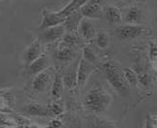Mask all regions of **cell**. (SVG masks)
Returning <instances> with one entry per match:
<instances>
[{
    "mask_svg": "<svg viewBox=\"0 0 157 128\" xmlns=\"http://www.w3.org/2000/svg\"><path fill=\"white\" fill-rule=\"evenodd\" d=\"M111 102V94L101 87L92 88L84 96V106L92 113H102L109 107Z\"/></svg>",
    "mask_w": 157,
    "mask_h": 128,
    "instance_id": "1",
    "label": "cell"
},
{
    "mask_svg": "<svg viewBox=\"0 0 157 128\" xmlns=\"http://www.w3.org/2000/svg\"><path fill=\"white\" fill-rule=\"evenodd\" d=\"M103 70L107 80L111 85V86L120 95L123 97L127 96L128 93V86L123 78L120 75L116 65L112 62H107L103 65Z\"/></svg>",
    "mask_w": 157,
    "mask_h": 128,
    "instance_id": "2",
    "label": "cell"
},
{
    "mask_svg": "<svg viewBox=\"0 0 157 128\" xmlns=\"http://www.w3.org/2000/svg\"><path fill=\"white\" fill-rule=\"evenodd\" d=\"M148 31L149 30L145 26H140L137 24H126L124 26H119L116 30V33L119 39L128 40L142 36Z\"/></svg>",
    "mask_w": 157,
    "mask_h": 128,
    "instance_id": "3",
    "label": "cell"
},
{
    "mask_svg": "<svg viewBox=\"0 0 157 128\" xmlns=\"http://www.w3.org/2000/svg\"><path fill=\"white\" fill-rule=\"evenodd\" d=\"M54 79V71L47 67L44 71L37 73L33 80V90L37 92H44L50 90Z\"/></svg>",
    "mask_w": 157,
    "mask_h": 128,
    "instance_id": "4",
    "label": "cell"
},
{
    "mask_svg": "<svg viewBox=\"0 0 157 128\" xmlns=\"http://www.w3.org/2000/svg\"><path fill=\"white\" fill-rule=\"evenodd\" d=\"M79 10L82 16L88 19H100L103 16L101 0H89Z\"/></svg>",
    "mask_w": 157,
    "mask_h": 128,
    "instance_id": "5",
    "label": "cell"
},
{
    "mask_svg": "<svg viewBox=\"0 0 157 128\" xmlns=\"http://www.w3.org/2000/svg\"><path fill=\"white\" fill-rule=\"evenodd\" d=\"M94 70L95 66L93 64L86 61L84 58H82L76 72V86L79 87L84 86Z\"/></svg>",
    "mask_w": 157,
    "mask_h": 128,
    "instance_id": "6",
    "label": "cell"
},
{
    "mask_svg": "<svg viewBox=\"0 0 157 128\" xmlns=\"http://www.w3.org/2000/svg\"><path fill=\"white\" fill-rule=\"evenodd\" d=\"M42 13H43V20L39 26V29L41 31L49 27L63 25L65 20L66 17L59 14L57 11L52 12L46 9H44L42 10Z\"/></svg>",
    "mask_w": 157,
    "mask_h": 128,
    "instance_id": "7",
    "label": "cell"
},
{
    "mask_svg": "<svg viewBox=\"0 0 157 128\" xmlns=\"http://www.w3.org/2000/svg\"><path fill=\"white\" fill-rule=\"evenodd\" d=\"M66 30L63 25L52 26L42 30L40 41L43 43H51L62 38L65 35Z\"/></svg>",
    "mask_w": 157,
    "mask_h": 128,
    "instance_id": "8",
    "label": "cell"
},
{
    "mask_svg": "<svg viewBox=\"0 0 157 128\" xmlns=\"http://www.w3.org/2000/svg\"><path fill=\"white\" fill-rule=\"evenodd\" d=\"M41 55H42V44L38 39H36L33 43H31L26 49L24 55V61L26 64V66H29L31 62L36 60Z\"/></svg>",
    "mask_w": 157,
    "mask_h": 128,
    "instance_id": "9",
    "label": "cell"
},
{
    "mask_svg": "<svg viewBox=\"0 0 157 128\" xmlns=\"http://www.w3.org/2000/svg\"><path fill=\"white\" fill-rule=\"evenodd\" d=\"M83 18L80 10H77L73 11L72 13L66 16L65 20L63 22V26L65 27L66 32H75L78 30V26L80 22Z\"/></svg>",
    "mask_w": 157,
    "mask_h": 128,
    "instance_id": "10",
    "label": "cell"
},
{
    "mask_svg": "<svg viewBox=\"0 0 157 128\" xmlns=\"http://www.w3.org/2000/svg\"><path fill=\"white\" fill-rule=\"evenodd\" d=\"M77 31H79L81 36L87 41L91 40L92 38L96 36V29L93 26V24L88 18H83L82 19Z\"/></svg>",
    "mask_w": 157,
    "mask_h": 128,
    "instance_id": "11",
    "label": "cell"
},
{
    "mask_svg": "<svg viewBox=\"0 0 157 128\" xmlns=\"http://www.w3.org/2000/svg\"><path fill=\"white\" fill-rule=\"evenodd\" d=\"M28 66V72L31 76H36L37 73L44 71L47 67H49V59L44 55H41L36 60L31 62Z\"/></svg>",
    "mask_w": 157,
    "mask_h": 128,
    "instance_id": "12",
    "label": "cell"
},
{
    "mask_svg": "<svg viewBox=\"0 0 157 128\" xmlns=\"http://www.w3.org/2000/svg\"><path fill=\"white\" fill-rule=\"evenodd\" d=\"M72 46L67 44L63 40L59 44L57 52H56V58L59 61L68 62L72 60L74 58V51Z\"/></svg>",
    "mask_w": 157,
    "mask_h": 128,
    "instance_id": "13",
    "label": "cell"
},
{
    "mask_svg": "<svg viewBox=\"0 0 157 128\" xmlns=\"http://www.w3.org/2000/svg\"><path fill=\"white\" fill-rule=\"evenodd\" d=\"M25 112L30 116H34V117H46V116L53 115L49 107L36 103L28 105L25 108Z\"/></svg>",
    "mask_w": 157,
    "mask_h": 128,
    "instance_id": "14",
    "label": "cell"
},
{
    "mask_svg": "<svg viewBox=\"0 0 157 128\" xmlns=\"http://www.w3.org/2000/svg\"><path fill=\"white\" fill-rule=\"evenodd\" d=\"M88 1L89 0H72L68 5H66L63 9H62L61 10H59L57 12L59 14L66 17V16H68L69 14L72 13L73 11L79 10L82 6L84 5L86 2H88Z\"/></svg>",
    "mask_w": 157,
    "mask_h": 128,
    "instance_id": "15",
    "label": "cell"
},
{
    "mask_svg": "<svg viewBox=\"0 0 157 128\" xmlns=\"http://www.w3.org/2000/svg\"><path fill=\"white\" fill-rule=\"evenodd\" d=\"M105 15H106L107 19L111 24H118V23L122 22V13L117 7H114V6L108 7L106 12H105Z\"/></svg>",
    "mask_w": 157,
    "mask_h": 128,
    "instance_id": "16",
    "label": "cell"
},
{
    "mask_svg": "<svg viewBox=\"0 0 157 128\" xmlns=\"http://www.w3.org/2000/svg\"><path fill=\"white\" fill-rule=\"evenodd\" d=\"M63 77L59 74H56L52 86H51V94L53 97L56 98H60L63 92Z\"/></svg>",
    "mask_w": 157,
    "mask_h": 128,
    "instance_id": "17",
    "label": "cell"
},
{
    "mask_svg": "<svg viewBox=\"0 0 157 128\" xmlns=\"http://www.w3.org/2000/svg\"><path fill=\"white\" fill-rule=\"evenodd\" d=\"M123 78L128 86H136L138 85V77L137 73L133 69L129 67H126L123 70Z\"/></svg>",
    "mask_w": 157,
    "mask_h": 128,
    "instance_id": "18",
    "label": "cell"
},
{
    "mask_svg": "<svg viewBox=\"0 0 157 128\" xmlns=\"http://www.w3.org/2000/svg\"><path fill=\"white\" fill-rule=\"evenodd\" d=\"M96 45L100 49L102 50L107 49L110 45L109 35L105 31H99L96 34Z\"/></svg>",
    "mask_w": 157,
    "mask_h": 128,
    "instance_id": "19",
    "label": "cell"
},
{
    "mask_svg": "<svg viewBox=\"0 0 157 128\" xmlns=\"http://www.w3.org/2000/svg\"><path fill=\"white\" fill-rule=\"evenodd\" d=\"M125 19L128 24H136L141 19V12L136 8H131L126 13Z\"/></svg>",
    "mask_w": 157,
    "mask_h": 128,
    "instance_id": "20",
    "label": "cell"
},
{
    "mask_svg": "<svg viewBox=\"0 0 157 128\" xmlns=\"http://www.w3.org/2000/svg\"><path fill=\"white\" fill-rule=\"evenodd\" d=\"M63 86L69 89H72L76 86V74L75 72H69L63 78Z\"/></svg>",
    "mask_w": 157,
    "mask_h": 128,
    "instance_id": "21",
    "label": "cell"
},
{
    "mask_svg": "<svg viewBox=\"0 0 157 128\" xmlns=\"http://www.w3.org/2000/svg\"><path fill=\"white\" fill-rule=\"evenodd\" d=\"M82 58H84L86 61L91 63L93 65H95L96 63V56L94 53V51L90 47L87 46L83 49V57Z\"/></svg>",
    "mask_w": 157,
    "mask_h": 128,
    "instance_id": "22",
    "label": "cell"
},
{
    "mask_svg": "<svg viewBox=\"0 0 157 128\" xmlns=\"http://www.w3.org/2000/svg\"><path fill=\"white\" fill-rule=\"evenodd\" d=\"M15 120L13 118H10L9 117H7L5 114L0 113V126H16Z\"/></svg>",
    "mask_w": 157,
    "mask_h": 128,
    "instance_id": "23",
    "label": "cell"
},
{
    "mask_svg": "<svg viewBox=\"0 0 157 128\" xmlns=\"http://www.w3.org/2000/svg\"><path fill=\"white\" fill-rule=\"evenodd\" d=\"M149 55H150V59L151 61L155 64H156V55H157V51H156V44L155 43H153L152 45L150 46V51H149Z\"/></svg>",
    "mask_w": 157,
    "mask_h": 128,
    "instance_id": "24",
    "label": "cell"
},
{
    "mask_svg": "<svg viewBox=\"0 0 157 128\" xmlns=\"http://www.w3.org/2000/svg\"><path fill=\"white\" fill-rule=\"evenodd\" d=\"M10 109L2 96H0V113H10Z\"/></svg>",
    "mask_w": 157,
    "mask_h": 128,
    "instance_id": "25",
    "label": "cell"
},
{
    "mask_svg": "<svg viewBox=\"0 0 157 128\" xmlns=\"http://www.w3.org/2000/svg\"><path fill=\"white\" fill-rule=\"evenodd\" d=\"M49 109L51 110V113L53 115H59L61 114L63 110H62V107L58 105V104H52L49 106Z\"/></svg>",
    "mask_w": 157,
    "mask_h": 128,
    "instance_id": "26",
    "label": "cell"
},
{
    "mask_svg": "<svg viewBox=\"0 0 157 128\" xmlns=\"http://www.w3.org/2000/svg\"><path fill=\"white\" fill-rule=\"evenodd\" d=\"M137 77H138V82L142 83L143 86H147L148 83V77L146 73H144V72L138 73Z\"/></svg>",
    "mask_w": 157,
    "mask_h": 128,
    "instance_id": "27",
    "label": "cell"
},
{
    "mask_svg": "<svg viewBox=\"0 0 157 128\" xmlns=\"http://www.w3.org/2000/svg\"><path fill=\"white\" fill-rule=\"evenodd\" d=\"M50 125L51 126H54V127H60V126H62V122L58 119H53L50 123Z\"/></svg>",
    "mask_w": 157,
    "mask_h": 128,
    "instance_id": "28",
    "label": "cell"
},
{
    "mask_svg": "<svg viewBox=\"0 0 157 128\" xmlns=\"http://www.w3.org/2000/svg\"><path fill=\"white\" fill-rule=\"evenodd\" d=\"M2 93H3V92H0V95H1V94H2Z\"/></svg>",
    "mask_w": 157,
    "mask_h": 128,
    "instance_id": "29",
    "label": "cell"
}]
</instances>
